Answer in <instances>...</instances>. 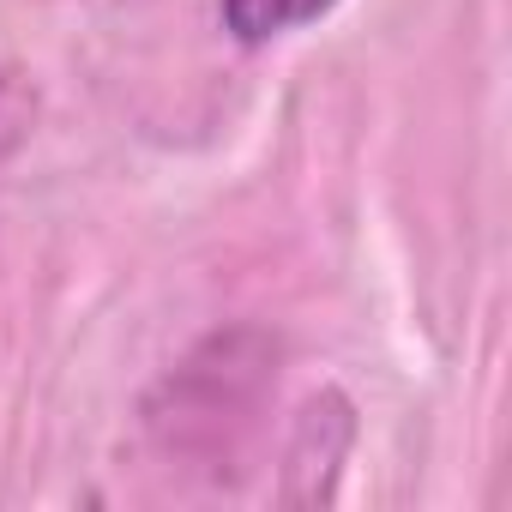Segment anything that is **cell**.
Listing matches in <instances>:
<instances>
[{
  "instance_id": "6da1fadb",
  "label": "cell",
  "mask_w": 512,
  "mask_h": 512,
  "mask_svg": "<svg viewBox=\"0 0 512 512\" xmlns=\"http://www.w3.org/2000/svg\"><path fill=\"white\" fill-rule=\"evenodd\" d=\"M332 0H223V25L241 37V43H272L308 19H320Z\"/></svg>"
},
{
  "instance_id": "7a4b0ae2",
  "label": "cell",
  "mask_w": 512,
  "mask_h": 512,
  "mask_svg": "<svg viewBox=\"0 0 512 512\" xmlns=\"http://www.w3.org/2000/svg\"><path fill=\"white\" fill-rule=\"evenodd\" d=\"M31 115H37V97H31V85L19 79V73H7L0 67V157H7L25 133H31Z\"/></svg>"
}]
</instances>
